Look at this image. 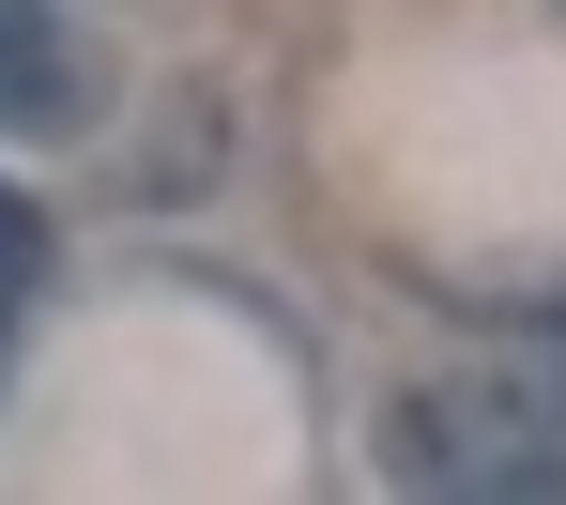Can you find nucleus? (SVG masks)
<instances>
[{
	"label": "nucleus",
	"mask_w": 566,
	"mask_h": 505,
	"mask_svg": "<svg viewBox=\"0 0 566 505\" xmlns=\"http://www.w3.org/2000/svg\"><path fill=\"white\" fill-rule=\"evenodd\" d=\"M77 123H93V62L62 0H0V138H77Z\"/></svg>",
	"instance_id": "1"
},
{
	"label": "nucleus",
	"mask_w": 566,
	"mask_h": 505,
	"mask_svg": "<svg viewBox=\"0 0 566 505\" xmlns=\"http://www.w3.org/2000/svg\"><path fill=\"white\" fill-rule=\"evenodd\" d=\"M505 429H536V444H566V306L552 322H521V337H505Z\"/></svg>",
	"instance_id": "2"
},
{
	"label": "nucleus",
	"mask_w": 566,
	"mask_h": 505,
	"mask_svg": "<svg viewBox=\"0 0 566 505\" xmlns=\"http://www.w3.org/2000/svg\"><path fill=\"white\" fill-rule=\"evenodd\" d=\"M31 276H46V214L0 185V292H31Z\"/></svg>",
	"instance_id": "3"
}]
</instances>
